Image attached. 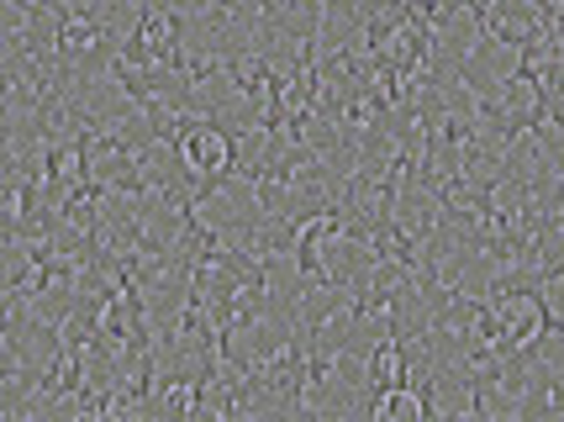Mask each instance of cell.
I'll list each match as a JSON object with an SVG mask.
<instances>
[{
  "label": "cell",
  "mask_w": 564,
  "mask_h": 422,
  "mask_svg": "<svg viewBox=\"0 0 564 422\" xmlns=\"http://www.w3.org/2000/svg\"><path fill=\"white\" fill-rule=\"evenodd\" d=\"M174 153H180V170L191 174L196 185H206V180H221V174L238 170V132L217 122V117H191Z\"/></svg>",
  "instance_id": "cell-1"
},
{
  "label": "cell",
  "mask_w": 564,
  "mask_h": 422,
  "mask_svg": "<svg viewBox=\"0 0 564 422\" xmlns=\"http://www.w3.org/2000/svg\"><path fill=\"white\" fill-rule=\"evenodd\" d=\"M369 418H380V422H422V418H433V401H427V391H422L417 380H401V386L375 391Z\"/></svg>",
  "instance_id": "cell-2"
}]
</instances>
